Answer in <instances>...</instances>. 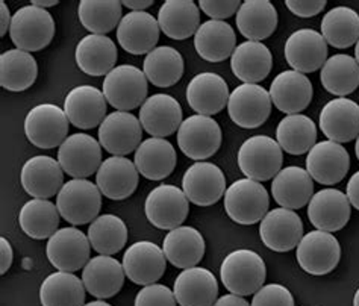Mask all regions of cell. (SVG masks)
I'll use <instances>...</instances> for the list:
<instances>
[{"instance_id": "cell-54", "label": "cell", "mask_w": 359, "mask_h": 306, "mask_svg": "<svg viewBox=\"0 0 359 306\" xmlns=\"http://www.w3.org/2000/svg\"><path fill=\"white\" fill-rule=\"evenodd\" d=\"M214 306H252L248 300L237 294H224L220 299H217Z\"/></svg>"}, {"instance_id": "cell-16", "label": "cell", "mask_w": 359, "mask_h": 306, "mask_svg": "<svg viewBox=\"0 0 359 306\" xmlns=\"http://www.w3.org/2000/svg\"><path fill=\"white\" fill-rule=\"evenodd\" d=\"M182 189L191 204L211 206L226 193V178L222 168L212 162H194L182 178Z\"/></svg>"}, {"instance_id": "cell-43", "label": "cell", "mask_w": 359, "mask_h": 306, "mask_svg": "<svg viewBox=\"0 0 359 306\" xmlns=\"http://www.w3.org/2000/svg\"><path fill=\"white\" fill-rule=\"evenodd\" d=\"M320 81L327 93L346 98L359 87V64L353 56L337 53L321 67Z\"/></svg>"}, {"instance_id": "cell-33", "label": "cell", "mask_w": 359, "mask_h": 306, "mask_svg": "<svg viewBox=\"0 0 359 306\" xmlns=\"http://www.w3.org/2000/svg\"><path fill=\"white\" fill-rule=\"evenodd\" d=\"M134 164L141 176L149 180H163L176 167V150L165 138H147L135 150Z\"/></svg>"}, {"instance_id": "cell-40", "label": "cell", "mask_w": 359, "mask_h": 306, "mask_svg": "<svg viewBox=\"0 0 359 306\" xmlns=\"http://www.w3.org/2000/svg\"><path fill=\"white\" fill-rule=\"evenodd\" d=\"M58 206L47 199H31L18 214L22 231L34 240H49L60 226Z\"/></svg>"}, {"instance_id": "cell-42", "label": "cell", "mask_w": 359, "mask_h": 306, "mask_svg": "<svg viewBox=\"0 0 359 306\" xmlns=\"http://www.w3.org/2000/svg\"><path fill=\"white\" fill-rule=\"evenodd\" d=\"M85 285L76 274L55 272L41 282L40 302L43 306H83Z\"/></svg>"}, {"instance_id": "cell-14", "label": "cell", "mask_w": 359, "mask_h": 306, "mask_svg": "<svg viewBox=\"0 0 359 306\" xmlns=\"http://www.w3.org/2000/svg\"><path fill=\"white\" fill-rule=\"evenodd\" d=\"M143 138V126L134 114L114 111L99 126L100 146L112 157H126L135 152Z\"/></svg>"}, {"instance_id": "cell-51", "label": "cell", "mask_w": 359, "mask_h": 306, "mask_svg": "<svg viewBox=\"0 0 359 306\" xmlns=\"http://www.w3.org/2000/svg\"><path fill=\"white\" fill-rule=\"evenodd\" d=\"M285 5L294 15L311 18L323 11L327 2L326 0H287Z\"/></svg>"}, {"instance_id": "cell-57", "label": "cell", "mask_w": 359, "mask_h": 306, "mask_svg": "<svg viewBox=\"0 0 359 306\" xmlns=\"http://www.w3.org/2000/svg\"><path fill=\"white\" fill-rule=\"evenodd\" d=\"M31 5L46 9V8H50V6L58 5V0H32Z\"/></svg>"}, {"instance_id": "cell-11", "label": "cell", "mask_w": 359, "mask_h": 306, "mask_svg": "<svg viewBox=\"0 0 359 306\" xmlns=\"http://www.w3.org/2000/svg\"><path fill=\"white\" fill-rule=\"evenodd\" d=\"M270 93L258 84H241L235 88L228 102L231 120L243 129H257L271 114Z\"/></svg>"}, {"instance_id": "cell-60", "label": "cell", "mask_w": 359, "mask_h": 306, "mask_svg": "<svg viewBox=\"0 0 359 306\" xmlns=\"http://www.w3.org/2000/svg\"><path fill=\"white\" fill-rule=\"evenodd\" d=\"M353 306H359V288L355 293V298H353Z\"/></svg>"}, {"instance_id": "cell-17", "label": "cell", "mask_w": 359, "mask_h": 306, "mask_svg": "<svg viewBox=\"0 0 359 306\" xmlns=\"http://www.w3.org/2000/svg\"><path fill=\"white\" fill-rule=\"evenodd\" d=\"M351 168V155L335 141H320L308 152L306 171L321 185L339 184Z\"/></svg>"}, {"instance_id": "cell-2", "label": "cell", "mask_w": 359, "mask_h": 306, "mask_svg": "<svg viewBox=\"0 0 359 306\" xmlns=\"http://www.w3.org/2000/svg\"><path fill=\"white\" fill-rule=\"evenodd\" d=\"M224 209L231 220L238 225H255L266 217L270 197L266 187L253 179H238L226 188Z\"/></svg>"}, {"instance_id": "cell-15", "label": "cell", "mask_w": 359, "mask_h": 306, "mask_svg": "<svg viewBox=\"0 0 359 306\" xmlns=\"http://www.w3.org/2000/svg\"><path fill=\"white\" fill-rule=\"evenodd\" d=\"M261 241L279 253L296 248L304 238V222L296 211L276 208L269 211L259 223Z\"/></svg>"}, {"instance_id": "cell-6", "label": "cell", "mask_w": 359, "mask_h": 306, "mask_svg": "<svg viewBox=\"0 0 359 306\" xmlns=\"http://www.w3.org/2000/svg\"><path fill=\"white\" fill-rule=\"evenodd\" d=\"M283 155L279 142L267 135H253L238 150V167L248 179L264 182L282 170Z\"/></svg>"}, {"instance_id": "cell-7", "label": "cell", "mask_w": 359, "mask_h": 306, "mask_svg": "<svg viewBox=\"0 0 359 306\" xmlns=\"http://www.w3.org/2000/svg\"><path fill=\"white\" fill-rule=\"evenodd\" d=\"M69 119L53 103H41L26 114L25 133L35 147L55 149L67 138Z\"/></svg>"}, {"instance_id": "cell-38", "label": "cell", "mask_w": 359, "mask_h": 306, "mask_svg": "<svg viewBox=\"0 0 359 306\" xmlns=\"http://www.w3.org/2000/svg\"><path fill=\"white\" fill-rule=\"evenodd\" d=\"M235 20L244 38L261 43L276 31L278 11L269 0H245L241 4Z\"/></svg>"}, {"instance_id": "cell-31", "label": "cell", "mask_w": 359, "mask_h": 306, "mask_svg": "<svg viewBox=\"0 0 359 306\" xmlns=\"http://www.w3.org/2000/svg\"><path fill=\"white\" fill-rule=\"evenodd\" d=\"M271 194L280 208L294 209L304 208L314 196L313 178L302 167H285L275 176L271 182Z\"/></svg>"}, {"instance_id": "cell-23", "label": "cell", "mask_w": 359, "mask_h": 306, "mask_svg": "<svg viewBox=\"0 0 359 306\" xmlns=\"http://www.w3.org/2000/svg\"><path fill=\"white\" fill-rule=\"evenodd\" d=\"M285 60L299 73L317 72L327 61V43L314 29H299L285 43Z\"/></svg>"}, {"instance_id": "cell-10", "label": "cell", "mask_w": 359, "mask_h": 306, "mask_svg": "<svg viewBox=\"0 0 359 306\" xmlns=\"http://www.w3.org/2000/svg\"><path fill=\"white\" fill-rule=\"evenodd\" d=\"M297 262L302 270L313 276L329 274L341 260V246L330 232L311 231L296 247Z\"/></svg>"}, {"instance_id": "cell-55", "label": "cell", "mask_w": 359, "mask_h": 306, "mask_svg": "<svg viewBox=\"0 0 359 306\" xmlns=\"http://www.w3.org/2000/svg\"><path fill=\"white\" fill-rule=\"evenodd\" d=\"M13 17L9 14V8L5 2H0V35L5 36L9 27H11Z\"/></svg>"}, {"instance_id": "cell-59", "label": "cell", "mask_w": 359, "mask_h": 306, "mask_svg": "<svg viewBox=\"0 0 359 306\" xmlns=\"http://www.w3.org/2000/svg\"><path fill=\"white\" fill-rule=\"evenodd\" d=\"M355 60H356V62L359 64V40H358V43L355 44Z\"/></svg>"}, {"instance_id": "cell-34", "label": "cell", "mask_w": 359, "mask_h": 306, "mask_svg": "<svg viewBox=\"0 0 359 306\" xmlns=\"http://www.w3.org/2000/svg\"><path fill=\"white\" fill-rule=\"evenodd\" d=\"M158 25L172 40H187L201 27V8L193 0H165L158 11Z\"/></svg>"}, {"instance_id": "cell-8", "label": "cell", "mask_w": 359, "mask_h": 306, "mask_svg": "<svg viewBox=\"0 0 359 306\" xmlns=\"http://www.w3.org/2000/svg\"><path fill=\"white\" fill-rule=\"evenodd\" d=\"M190 211V200L184 189L170 184L155 187L146 197L144 213L150 223L163 231L182 226Z\"/></svg>"}, {"instance_id": "cell-36", "label": "cell", "mask_w": 359, "mask_h": 306, "mask_svg": "<svg viewBox=\"0 0 359 306\" xmlns=\"http://www.w3.org/2000/svg\"><path fill=\"white\" fill-rule=\"evenodd\" d=\"M237 35L232 26L220 20H208L201 25L194 35L196 52L205 61L222 62L232 56Z\"/></svg>"}, {"instance_id": "cell-20", "label": "cell", "mask_w": 359, "mask_h": 306, "mask_svg": "<svg viewBox=\"0 0 359 306\" xmlns=\"http://www.w3.org/2000/svg\"><path fill=\"white\" fill-rule=\"evenodd\" d=\"M352 205L343 191L335 188L320 189L308 204V218L318 231L337 232L348 223Z\"/></svg>"}, {"instance_id": "cell-18", "label": "cell", "mask_w": 359, "mask_h": 306, "mask_svg": "<svg viewBox=\"0 0 359 306\" xmlns=\"http://www.w3.org/2000/svg\"><path fill=\"white\" fill-rule=\"evenodd\" d=\"M123 270L137 285H152L163 277L167 265L164 251L152 241H137L123 253Z\"/></svg>"}, {"instance_id": "cell-44", "label": "cell", "mask_w": 359, "mask_h": 306, "mask_svg": "<svg viewBox=\"0 0 359 306\" xmlns=\"http://www.w3.org/2000/svg\"><path fill=\"white\" fill-rule=\"evenodd\" d=\"M276 141L290 155H304L316 146L317 126L304 114L283 117L276 129Z\"/></svg>"}, {"instance_id": "cell-58", "label": "cell", "mask_w": 359, "mask_h": 306, "mask_svg": "<svg viewBox=\"0 0 359 306\" xmlns=\"http://www.w3.org/2000/svg\"><path fill=\"white\" fill-rule=\"evenodd\" d=\"M83 306H112V305L105 302V300H94V302H90V303H85Z\"/></svg>"}, {"instance_id": "cell-22", "label": "cell", "mask_w": 359, "mask_h": 306, "mask_svg": "<svg viewBox=\"0 0 359 306\" xmlns=\"http://www.w3.org/2000/svg\"><path fill=\"white\" fill-rule=\"evenodd\" d=\"M20 182L31 197L50 199L64 187V170L52 157L36 155L23 164Z\"/></svg>"}, {"instance_id": "cell-53", "label": "cell", "mask_w": 359, "mask_h": 306, "mask_svg": "<svg viewBox=\"0 0 359 306\" xmlns=\"http://www.w3.org/2000/svg\"><path fill=\"white\" fill-rule=\"evenodd\" d=\"M346 196L348 199V202H351V205L355 206L359 211V170L355 175H352L351 179H348Z\"/></svg>"}, {"instance_id": "cell-32", "label": "cell", "mask_w": 359, "mask_h": 306, "mask_svg": "<svg viewBox=\"0 0 359 306\" xmlns=\"http://www.w3.org/2000/svg\"><path fill=\"white\" fill-rule=\"evenodd\" d=\"M117 46L107 35L90 34L83 36L74 51L79 69L90 76H107L117 64Z\"/></svg>"}, {"instance_id": "cell-12", "label": "cell", "mask_w": 359, "mask_h": 306, "mask_svg": "<svg viewBox=\"0 0 359 306\" xmlns=\"http://www.w3.org/2000/svg\"><path fill=\"white\" fill-rule=\"evenodd\" d=\"M91 244L88 235L76 227H61L47 241V260L58 272H78L83 269L90 258Z\"/></svg>"}, {"instance_id": "cell-25", "label": "cell", "mask_w": 359, "mask_h": 306, "mask_svg": "<svg viewBox=\"0 0 359 306\" xmlns=\"http://www.w3.org/2000/svg\"><path fill=\"white\" fill-rule=\"evenodd\" d=\"M318 126L329 141H353L359 137V105L351 99L329 100L320 112Z\"/></svg>"}, {"instance_id": "cell-13", "label": "cell", "mask_w": 359, "mask_h": 306, "mask_svg": "<svg viewBox=\"0 0 359 306\" xmlns=\"http://www.w3.org/2000/svg\"><path fill=\"white\" fill-rule=\"evenodd\" d=\"M58 162L73 179H87L103 162L100 142L88 133H72L58 149Z\"/></svg>"}, {"instance_id": "cell-61", "label": "cell", "mask_w": 359, "mask_h": 306, "mask_svg": "<svg viewBox=\"0 0 359 306\" xmlns=\"http://www.w3.org/2000/svg\"><path fill=\"white\" fill-rule=\"evenodd\" d=\"M355 153H356V158L359 159V137L356 138V142H355Z\"/></svg>"}, {"instance_id": "cell-5", "label": "cell", "mask_w": 359, "mask_h": 306, "mask_svg": "<svg viewBox=\"0 0 359 306\" xmlns=\"http://www.w3.org/2000/svg\"><path fill=\"white\" fill-rule=\"evenodd\" d=\"M103 95L112 108L129 112L141 107L147 99V78L138 67L117 65L103 79Z\"/></svg>"}, {"instance_id": "cell-29", "label": "cell", "mask_w": 359, "mask_h": 306, "mask_svg": "<svg viewBox=\"0 0 359 306\" xmlns=\"http://www.w3.org/2000/svg\"><path fill=\"white\" fill-rule=\"evenodd\" d=\"M173 293L181 306H214L219 295V282L205 267H191L177 274Z\"/></svg>"}, {"instance_id": "cell-56", "label": "cell", "mask_w": 359, "mask_h": 306, "mask_svg": "<svg viewBox=\"0 0 359 306\" xmlns=\"http://www.w3.org/2000/svg\"><path fill=\"white\" fill-rule=\"evenodd\" d=\"M121 5L130 11H144L146 8L154 5V0H123Z\"/></svg>"}, {"instance_id": "cell-19", "label": "cell", "mask_w": 359, "mask_h": 306, "mask_svg": "<svg viewBox=\"0 0 359 306\" xmlns=\"http://www.w3.org/2000/svg\"><path fill=\"white\" fill-rule=\"evenodd\" d=\"M105 95L93 85H79L72 88L64 99V112L74 128L93 129L108 116Z\"/></svg>"}, {"instance_id": "cell-1", "label": "cell", "mask_w": 359, "mask_h": 306, "mask_svg": "<svg viewBox=\"0 0 359 306\" xmlns=\"http://www.w3.org/2000/svg\"><path fill=\"white\" fill-rule=\"evenodd\" d=\"M267 267L262 258L249 248H238L226 255L220 265V279L231 294L252 295L264 286Z\"/></svg>"}, {"instance_id": "cell-24", "label": "cell", "mask_w": 359, "mask_h": 306, "mask_svg": "<svg viewBox=\"0 0 359 306\" xmlns=\"http://www.w3.org/2000/svg\"><path fill=\"white\" fill-rule=\"evenodd\" d=\"M158 18L146 11H130L123 15L117 27V41L130 55H147L159 41Z\"/></svg>"}, {"instance_id": "cell-37", "label": "cell", "mask_w": 359, "mask_h": 306, "mask_svg": "<svg viewBox=\"0 0 359 306\" xmlns=\"http://www.w3.org/2000/svg\"><path fill=\"white\" fill-rule=\"evenodd\" d=\"M273 67L269 47L259 41H244L235 47L231 56V69L244 84H258L267 78Z\"/></svg>"}, {"instance_id": "cell-21", "label": "cell", "mask_w": 359, "mask_h": 306, "mask_svg": "<svg viewBox=\"0 0 359 306\" xmlns=\"http://www.w3.org/2000/svg\"><path fill=\"white\" fill-rule=\"evenodd\" d=\"M140 123L154 138L173 135L182 124V107L173 95L154 94L146 99L140 109Z\"/></svg>"}, {"instance_id": "cell-30", "label": "cell", "mask_w": 359, "mask_h": 306, "mask_svg": "<svg viewBox=\"0 0 359 306\" xmlns=\"http://www.w3.org/2000/svg\"><path fill=\"white\" fill-rule=\"evenodd\" d=\"M125 270L123 264L116 258L99 255L87 262L82 270V282L91 295L105 300L111 299L123 288L125 284Z\"/></svg>"}, {"instance_id": "cell-9", "label": "cell", "mask_w": 359, "mask_h": 306, "mask_svg": "<svg viewBox=\"0 0 359 306\" xmlns=\"http://www.w3.org/2000/svg\"><path fill=\"white\" fill-rule=\"evenodd\" d=\"M177 146L185 157L205 161L222 146V129L212 117L194 114L185 119L177 131Z\"/></svg>"}, {"instance_id": "cell-41", "label": "cell", "mask_w": 359, "mask_h": 306, "mask_svg": "<svg viewBox=\"0 0 359 306\" xmlns=\"http://www.w3.org/2000/svg\"><path fill=\"white\" fill-rule=\"evenodd\" d=\"M143 73L155 87H173L184 74V58L175 47L159 46L146 55Z\"/></svg>"}, {"instance_id": "cell-48", "label": "cell", "mask_w": 359, "mask_h": 306, "mask_svg": "<svg viewBox=\"0 0 359 306\" xmlns=\"http://www.w3.org/2000/svg\"><path fill=\"white\" fill-rule=\"evenodd\" d=\"M252 306H294V298L287 286L267 284L253 294Z\"/></svg>"}, {"instance_id": "cell-46", "label": "cell", "mask_w": 359, "mask_h": 306, "mask_svg": "<svg viewBox=\"0 0 359 306\" xmlns=\"http://www.w3.org/2000/svg\"><path fill=\"white\" fill-rule=\"evenodd\" d=\"M121 6L118 0H81L79 22L91 34L107 35L118 27L123 18Z\"/></svg>"}, {"instance_id": "cell-27", "label": "cell", "mask_w": 359, "mask_h": 306, "mask_svg": "<svg viewBox=\"0 0 359 306\" xmlns=\"http://www.w3.org/2000/svg\"><path fill=\"white\" fill-rule=\"evenodd\" d=\"M271 103L283 112L292 116L309 107L313 100V84L304 73L296 70H285L279 73L270 84Z\"/></svg>"}, {"instance_id": "cell-49", "label": "cell", "mask_w": 359, "mask_h": 306, "mask_svg": "<svg viewBox=\"0 0 359 306\" xmlns=\"http://www.w3.org/2000/svg\"><path fill=\"white\" fill-rule=\"evenodd\" d=\"M135 306H177L173 290L161 284L146 285L137 293Z\"/></svg>"}, {"instance_id": "cell-50", "label": "cell", "mask_w": 359, "mask_h": 306, "mask_svg": "<svg viewBox=\"0 0 359 306\" xmlns=\"http://www.w3.org/2000/svg\"><path fill=\"white\" fill-rule=\"evenodd\" d=\"M240 6V0H201L199 2V8L208 17H211V20L220 22L228 20L235 13H238Z\"/></svg>"}, {"instance_id": "cell-28", "label": "cell", "mask_w": 359, "mask_h": 306, "mask_svg": "<svg viewBox=\"0 0 359 306\" xmlns=\"http://www.w3.org/2000/svg\"><path fill=\"white\" fill-rule=\"evenodd\" d=\"M140 173L134 161L126 157H109L96 173V185L102 196L111 200H125L135 193Z\"/></svg>"}, {"instance_id": "cell-47", "label": "cell", "mask_w": 359, "mask_h": 306, "mask_svg": "<svg viewBox=\"0 0 359 306\" xmlns=\"http://www.w3.org/2000/svg\"><path fill=\"white\" fill-rule=\"evenodd\" d=\"M87 235L94 251L100 255L112 256L126 246L128 226L114 214H103L88 226Z\"/></svg>"}, {"instance_id": "cell-45", "label": "cell", "mask_w": 359, "mask_h": 306, "mask_svg": "<svg viewBox=\"0 0 359 306\" xmlns=\"http://www.w3.org/2000/svg\"><path fill=\"white\" fill-rule=\"evenodd\" d=\"M321 35L335 49H347L359 40V15L352 8L337 6L321 20Z\"/></svg>"}, {"instance_id": "cell-39", "label": "cell", "mask_w": 359, "mask_h": 306, "mask_svg": "<svg viewBox=\"0 0 359 306\" xmlns=\"http://www.w3.org/2000/svg\"><path fill=\"white\" fill-rule=\"evenodd\" d=\"M39 76L34 55L20 49H9L0 55V85L8 91L20 93L31 88Z\"/></svg>"}, {"instance_id": "cell-3", "label": "cell", "mask_w": 359, "mask_h": 306, "mask_svg": "<svg viewBox=\"0 0 359 306\" xmlns=\"http://www.w3.org/2000/svg\"><path fill=\"white\" fill-rule=\"evenodd\" d=\"M56 206L65 222L73 226L93 223L102 208V193L88 179H72L56 196Z\"/></svg>"}, {"instance_id": "cell-35", "label": "cell", "mask_w": 359, "mask_h": 306, "mask_svg": "<svg viewBox=\"0 0 359 306\" xmlns=\"http://www.w3.org/2000/svg\"><path fill=\"white\" fill-rule=\"evenodd\" d=\"M205 238L191 226H179L168 231L163 241V251L170 264L177 269H191L205 255Z\"/></svg>"}, {"instance_id": "cell-4", "label": "cell", "mask_w": 359, "mask_h": 306, "mask_svg": "<svg viewBox=\"0 0 359 306\" xmlns=\"http://www.w3.org/2000/svg\"><path fill=\"white\" fill-rule=\"evenodd\" d=\"M9 35L15 49L25 52H39L50 44L55 36V20L49 11L27 5L17 9L13 15Z\"/></svg>"}, {"instance_id": "cell-52", "label": "cell", "mask_w": 359, "mask_h": 306, "mask_svg": "<svg viewBox=\"0 0 359 306\" xmlns=\"http://www.w3.org/2000/svg\"><path fill=\"white\" fill-rule=\"evenodd\" d=\"M14 260L13 247L5 237L0 238V274H5Z\"/></svg>"}, {"instance_id": "cell-26", "label": "cell", "mask_w": 359, "mask_h": 306, "mask_svg": "<svg viewBox=\"0 0 359 306\" xmlns=\"http://www.w3.org/2000/svg\"><path fill=\"white\" fill-rule=\"evenodd\" d=\"M187 102L201 116L212 117L229 102V87L220 74L205 72L196 74L187 87Z\"/></svg>"}]
</instances>
